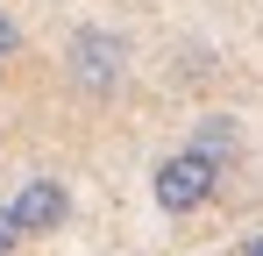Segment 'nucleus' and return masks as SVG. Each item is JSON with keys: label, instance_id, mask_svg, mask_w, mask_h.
<instances>
[{"label": "nucleus", "instance_id": "f257e3e1", "mask_svg": "<svg viewBox=\"0 0 263 256\" xmlns=\"http://www.w3.org/2000/svg\"><path fill=\"white\" fill-rule=\"evenodd\" d=\"M64 79L79 85L86 100H114V93L128 85V36L107 29V22L71 29V43H64Z\"/></svg>", "mask_w": 263, "mask_h": 256}, {"label": "nucleus", "instance_id": "f03ea898", "mask_svg": "<svg viewBox=\"0 0 263 256\" xmlns=\"http://www.w3.org/2000/svg\"><path fill=\"white\" fill-rule=\"evenodd\" d=\"M0 207H7V221H14L22 242H43V235H64V228H71V185H64L57 171H36V178H22Z\"/></svg>", "mask_w": 263, "mask_h": 256}, {"label": "nucleus", "instance_id": "7ed1b4c3", "mask_svg": "<svg viewBox=\"0 0 263 256\" xmlns=\"http://www.w3.org/2000/svg\"><path fill=\"white\" fill-rule=\"evenodd\" d=\"M149 192H157L164 213H199L220 192V171L206 157H192V150H171V157H157V171H149Z\"/></svg>", "mask_w": 263, "mask_h": 256}, {"label": "nucleus", "instance_id": "20e7f679", "mask_svg": "<svg viewBox=\"0 0 263 256\" xmlns=\"http://www.w3.org/2000/svg\"><path fill=\"white\" fill-rule=\"evenodd\" d=\"M185 150H192V157H206L214 171H228L235 157H242V121H235V114H199L192 135H185Z\"/></svg>", "mask_w": 263, "mask_h": 256}, {"label": "nucleus", "instance_id": "39448f33", "mask_svg": "<svg viewBox=\"0 0 263 256\" xmlns=\"http://www.w3.org/2000/svg\"><path fill=\"white\" fill-rule=\"evenodd\" d=\"M22 22H14V7H0V64H14V57H22Z\"/></svg>", "mask_w": 263, "mask_h": 256}, {"label": "nucleus", "instance_id": "423d86ee", "mask_svg": "<svg viewBox=\"0 0 263 256\" xmlns=\"http://www.w3.org/2000/svg\"><path fill=\"white\" fill-rule=\"evenodd\" d=\"M22 249V235H14V221H7V207H0V256H14Z\"/></svg>", "mask_w": 263, "mask_h": 256}, {"label": "nucleus", "instance_id": "0eeeda50", "mask_svg": "<svg viewBox=\"0 0 263 256\" xmlns=\"http://www.w3.org/2000/svg\"><path fill=\"white\" fill-rule=\"evenodd\" d=\"M235 256H263V235H242V242H235Z\"/></svg>", "mask_w": 263, "mask_h": 256}]
</instances>
